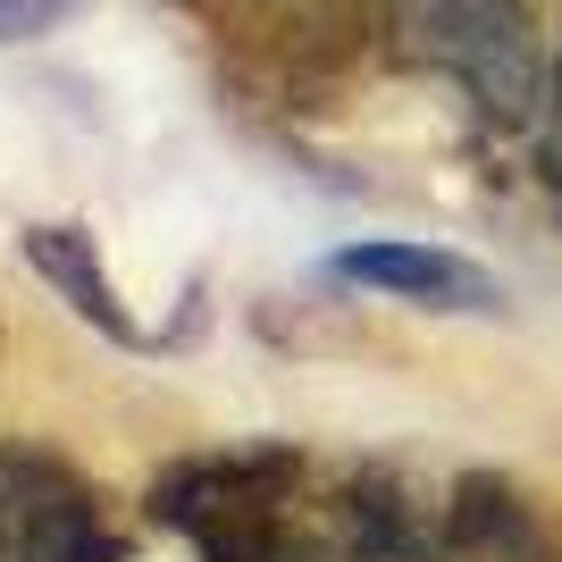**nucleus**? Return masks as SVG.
Wrapping results in <instances>:
<instances>
[{
  "label": "nucleus",
  "mask_w": 562,
  "mask_h": 562,
  "mask_svg": "<svg viewBox=\"0 0 562 562\" xmlns=\"http://www.w3.org/2000/svg\"><path fill=\"white\" fill-rule=\"evenodd\" d=\"M0 529H9V562H126L101 487L50 446L0 453Z\"/></svg>",
  "instance_id": "f03ea898"
},
{
  "label": "nucleus",
  "mask_w": 562,
  "mask_h": 562,
  "mask_svg": "<svg viewBox=\"0 0 562 562\" xmlns=\"http://www.w3.org/2000/svg\"><path fill=\"white\" fill-rule=\"evenodd\" d=\"M554 177H562V76H554Z\"/></svg>",
  "instance_id": "6e6552de"
},
{
  "label": "nucleus",
  "mask_w": 562,
  "mask_h": 562,
  "mask_svg": "<svg viewBox=\"0 0 562 562\" xmlns=\"http://www.w3.org/2000/svg\"><path fill=\"white\" fill-rule=\"evenodd\" d=\"M18 244H25V260L43 269V285L85 319V328H101L110 345H126V352H151V328L126 311V294L110 285V269H101V252H93V235H85V227H25Z\"/></svg>",
  "instance_id": "39448f33"
},
{
  "label": "nucleus",
  "mask_w": 562,
  "mask_h": 562,
  "mask_svg": "<svg viewBox=\"0 0 562 562\" xmlns=\"http://www.w3.org/2000/svg\"><path fill=\"white\" fill-rule=\"evenodd\" d=\"M328 269L345 285H370V294H395V303H420V311H495L504 303V285H495L479 260L446 252V244H412V235L345 244Z\"/></svg>",
  "instance_id": "20e7f679"
},
{
  "label": "nucleus",
  "mask_w": 562,
  "mask_h": 562,
  "mask_svg": "<svg viewBox=\"0 0 562 562\" xmlns=\"http://www.w3.org/2000/svg\"><path fill=\"white\" fill-rule=\"evenodd\" d=\"M294 479L303 462L285 446L193 453L151 479V520L202 546V562H319L294 538Z\"/></svg>",
  "instance_id": "f257e3e1"
},
{
  "label": "nucleus",
  "mask_w": 562,
  "mask_h": 562,
  "mask_svg": "<svg viewBox=\"0 0 562 562\" xmlns=\"http://www.w3.org/2000/svg\"><path fill=\"white\" fill-rule=\"evenodd\" d=\"M412 25L479 93V110H495V117L538 110V43H529L520 0H412Z\"/></svg>",
  "instance_id": "7ed1b4c3"
},
{
  "label": "nucleus",
  "mask_w": 562,
  "mask_h": 562,
  "mask_svg": "<svg viewBox=\"0 0 562 562\" xmlns=\"http://www.w3.org/2000/svg\"><path fill=\"white\" fill-rule=\"evenodd\" d=\"M76 0H0V43H34L50 25H68Z\"/></svg>",
  "instance_id": "0eeeda50"
},
{
  "label": "nucleus",
  "mask_w": 562,
  "mask_h": 562,
  "mask_svg": "<svg viewBox=\"0 0 562 562\" xmlns=\"http://www.w3.org/2000/svg\"><path fill=\"white\" fill-rule=\"evenodd\" d=\"M0 562H9V529H0Z\"/></svg>",
  "instance_id": "1a4fd4ad"
},
{
  "label": "nucleus",
  "mask_w": 562,
  "mask_h": 562,
  "mask_svg": "<svg viewBox=\"0 0 562 562\" xmlns=\"http://www.w3.org/2000/svg\"><path fill=\"white\" fill-rule=\"evenodd\" d=\"M446 538L479 546V554H495V562H538L546 554L529 504H520L513 487H495V479H462V495L446 504Z\"/></svg>",
  "instance_id": "423d86ee"
}]
</instances>
